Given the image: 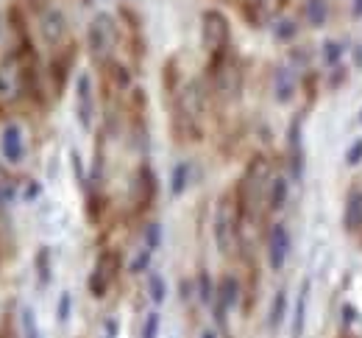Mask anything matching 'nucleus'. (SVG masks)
I'll use <instances>...</instances> for the list:
<instances>
[{
	"label": "nucleus",
	"mask_w": 362,
	"mask_h": 338,
	"mask_svg": "<svg viewBox=\"0 0 362 338\" xmlns=\"http://www.w3.org/2000/svg\"><path fill=\"white\" fill-rule=\"evenodd\" d=\"M343 43H337V40H326L323 45H320V59H323V64L332 70V67H337L340 64V59H343Z\"/></svg>",
	"instance_id": "nucleus-22"
},
{
	"label": "nucleus",
	"mask_w": 362,
	"mask_h": 338,
	"mask_svg": "<svg viewBox=\"0 0 362 338\" xmlns=\"http://www.w3.org/2000/svg\"><path fill=\"white\" fill-rule=\"evenodd\" d=\"M17 198V182L8 176V171L0 165V204H11Z\"/></svg>",
	"instance_id": "nucleus-26"
},
{
	"label": "nucleus",
	"mask_w": 362,
	"mask_h": 338,
	"mask_svg": "<svg viewBox=\"0 0 362 338\" xmlns=\"http://www.w3.org/2000/svg\"><path fill=\"white\" fill-rule=\"evenodd\" d=\"M298 93V79H296V73H293V67H276V73H273V98H276V103H290L293 98Z\"/></svg>",
	"instance_id": "nucleus-12"
},
{
	"label": "nucleus",
	"mask_w": 362,
	"mask_h": 338,
	"mask_svg": "<svg viewBox=\"0 0 362 338\" xmlns=\"http://www.w3.org/2000/svg\"><path fill=\"white\" fill-rule=\"evenodd\" d=\"M76 45H62V48H56L53 53V62H50V79H53V90H56V96H62V90H64V84H67V79H70V67H73V62H76Z\"/></svg>",
	"instance_id": "nucleus-9"
},
{
	"label": "nucleus",
	"mask_w": 362,
	"mask_h": 338,
	"mask_svg": "<svg viewBox=\"0 0 362 338\" xmlns=\"http://www.w3.org/2000/svg\"><path fill=\"white\" fill-rule=\"evenodd\" d=\"M201 338H218V333L215 330H206V333H201Z\"/></svg>",
	"instance_id": "nucleus-39"
},
{
	"label": "nucleus",
	"mask_w": 362,
	"mask_h": 338,
	"mask_svg": "<svg viewBox=\"0 0 362 338\" xmlns=\"http://www.w3.org/2000/svg\"><path fill=\"white\" fill-rule=\"evenodd\" d=\"M70 313H73V293L64 291V293L59 296V305H56V319H59L62 325H67V322H70Z\"/></svg>",
	"instance_id": "nucleus-28"
},
{
	"label": "nucleus",
	"mask_w": 362,
	"mask_h": 338,
	"mask_svg": "<svg viewBox=\"0 0 362 338\" xmlns=\"http://www.w3.org/2000/svg\"><path fill=\"white\" fill-rule=\"evenodd\" d=\"M290 185H293V179H287V176L271 179V185H268V210L271 213H279L290 201Z\"/></svg>",
	"instance_id": "nucleus-15"
},
{
	"label": "nucleus",
	"mask_w": 362,
	"mask_h": 338,
	"mask_svg": "<svg viewBox=\"0 0 362 338\" xmlns=\"http://www.w3.org/2000/svg\"><path fill=\"white\" fill-rule=\"evenodd\" d=\"M346 79H349V70H346L343 64H337V67H332V70H329V81H326V87H329V90H337Z\"/></svg>",
	"instance_id": "nucleus-33"
},
{
	"label": "nucleus",
	"mask_w": 362,
	"mask_h": 338,
	"mask_svg": "<svg viewBox=\"0 0 362 338\" xmlns=\"http://www.w3.org/2000/svg\"><path fill=\"white\" fill-rule=\"evenodd\" d=\"M290 249H293L290 230L284 224H273L271 232H268V266H271V271L284 269V263L290 257Z\"/></svg>",
	"instance_id": "nucleus-7"
},
{
	"label": "nucleus",
	"mask_w": 362,
	"mask_h": 338,
	"mask_svg": "<svg viewBox=\"0 0 362 338\" xmlns=\"http://www.w3.org/2000/svg\"><path fill=\"white\" fill-rule=\"evenodd\" d=\"M354 62L357 67H362V45H354Z\"/></svg>",
	"instance_id": "nucleus-38"
},
{
	"label": "nucleus",
	"mask_w": 362,
	"mask_h": 338,
	"mask_svg": "<svg viewBox=\"0 0 362 338\" xmlns=\"http://www.w3.org/2000/svg\"><path fill=\"white\" fill-rule=\"evenodd\" d=\"M117 37H120L117 20L109 11H98L90 20V26H87V48H90L92 59L106 64L112 59L115 45H117Z\"/></svg>",
	"instance_id": "nucleus-1"
},
{
	"label": "nucleus",
	"mask_w": 362,
	"mask_h": 338,
	"mask_svg": "<svg viewBox=\"0 0 362 338\" xmlns=\"http://www.w3.org/2000/svg\"><path fill=\"white\" fill-rule=\"evenodd\" d=\"M290 64H296L298 70H307L310 64H313V50L307 48H301V45H296V48H290Z\"/></svg>",
	"instance_id": "nucleus-27"
},
{
	"label": "nucleus",
	"mask_w": 362,
	"mask_h": 338,
	"mask_svg": "<svg viewBox=\"0 0 362 338\" xmlns=\"http://www.w3.org/2000/svg\"><path fill=\"white\" fill-rule=\"evenodd\" d=\"M159 243H162V227H159V224H148V227H145V246H148L151 252H156Z\"/></svg>",
	"instance_id": "nucleus-31"
},
{
	"label": "nucleus",
	"mask_w": 362,
	"mask_h": 338,
	"mask_svg": "<svg viewBox=\"0 0 362 338\" xmlns=\"http://www.w3.org/2000/svg\"><path fill=\"white\" fill-rule=\"evenodd\" d=\"M0 154L8 165H17L23 162L25 157V140H23V129L17 123H6L3 135H0Z\"/></svg>",
	"instance_id": "nucleus-10"
},
{
	"label": "nucleus",
	"mask_w": 362,
	"mask_h": 338,
	"mask_svg": "<svg viewBox=\"0 0 362 338\" xmlns=\"http://www.w3.org/2000/svg\"><path fill=\"white\" fill-rule=\"evenodd\" d=\"M362 162V137H357L354 143L346 148V165L349 168H357Z\"/></svg>",
	"instance_id": "nucleus-32"
},
{
	"label": "nucleus",
	"mask_w": 362,
	"mask_h": 338,
	"mask_svg": "<svg viewBox=\"0 0 362 338\" xmlns=\"http://www.w3.org/2000/svg\"><path fill=\"white\" fill-rule=\"evenodd\" d=\"M240 207H237V198L234 193L221 196L218 201V210H215V227H212V235L215 243L221 249V254H231L234 246H237V232H240Z\"/></svg>",
	"instance_id": "nucleus-2"
},
{
	"label": "nucleus",
	"mask_w": 362,
	"mask_h": 338,
	"mask_svg": "<svg viewBox=\"0 0 362 338\" xmlns=\"http://www.w3.org/2000/svg\"><path fill=\"white\" fill-rule=\"evenodd\" d=\"M117 271H120V254L117 252H112V249H103L100 254H98V260H95V269H92L90 274V293L92 296H106V291L109 286L115 283V277H117Z\"/></svg>",
	"instance_id": "nucleus-4"
},
{
	"label": "nucleus",
	"mask_w": 362,
	"mask_h": 338,
	"mask_svg": "<svg viewBox=\"0 0 362 338\" xmlns=\"http://www.w3.org/2000/svg\"><path fill=\"white\" fill-rule=\"evenodd\" d=\"M40 193H42V185L40 182H25V188H23V198L25 201H34V198H40Z\"/></svg>",
	"instance_id": "nucleus-35"
},
{
	"label": "nucleus",
	"mask_w": 362,
	"mask_h": 338,
	"mask_svg": "<svg viewBox=\"0 0 362 338\" xmlns=\"http://www.w3.org/2000/svg\"><path fill=\"white\" fill-rule=\"evenodd\" d=\"M284 316H287V291L279 288L276 291V296H273V302H271L268 325H271L273 330H279V327H281V322H284Z\"/></svg>",
	"instance_id": "nucleus-21"
},
{
	"label": "nucleus",
	"mask_w": 362,
	"mask_h": 338,
	"mask_svg": "<svg viewBox=\"0 0 362 338\" xmlns=\"http://www.w3.org/2000/svg\"><path fill=\"white\" fill-rule=\"evenodd\" d=\"M40 34H42V43L53 50L62 48V45L67 43L70 28H67V17H64L62 9L45 6V9L40 11Z\"/></svg>",
	"instance_id": "nucleus-5"
},
{
	"label": "nucleus",
	"mask_w": 362,
	"mask_h": 338,
	"mask_svg": "<svg viewBox=\"0 0 362 338\" xmlns=\"http://www.w3.org/2000/svg\"><path fill=\"white\" fill-rule=\"evenodd\" d=\"M70 162H73V174H76V179H78V185L81 188H87V171H84V165H81V157H78V151H70Z\"/></svg>",
	"instance_id": "nucleus-34"
},
{
	"label": "nucleus",
	"mask_w": 362,
	"mask_h": 338,
	"mask_svg": "<svg viewBox=\"0 0 362 338\" xmlns=\"http://www.w3.org/2000/svg\"><path fill=\"white\" fill-rule=\"evenodd\" d=\"M329 0H304L301 3V20L310 28H323L329 23Z\"/></svg>",
	"instance_id": "nucleus-13"
},
{
	"label": "nucleus",
	"mask_w": 362,
	"mask_h": 338,
	"mask_svg": "<svg viewBox=\"0 0 362 338\" xmlns=\"http://www.w3.org/2000/svg\"><path fill=\"white\" fill-rule=\"evenodd\" d=\"M159 325H162L159 313L151 310V313L145 316V322H142V338H159Z\"/></svg>",
	"instance_id": "nucleus-30"
},
{
	"label": "nucleus",
	"mask_w": 362,
	"mask_h": 338,
	"mask_svg": "<svg viewBox=\"0 0 362 338\" xmlns=\"http://www.w3.org/2000/svg\"><path fill=\"white\" fill-rule=\"evenodd\" d=\"M195 286H198V299H201L204 305H215V296H218V286L212 283L209 271H198V280H195Z\"/></svg>",
	"instance_id": "nucleus-24"
},
{
	"label": "nucleus",
	"mask_w": 362,
	"mask_h": 338,
	"mask_svg": "<svg viewBox=\"0 0 362 338\" xmlns=\"http://www.w3.org/2000/svg\"><path fill=\"white\" fill-rule=\"evenodd\" d=\"M201 43L209 56L226 53L231 45V23L221 9H204L201 14Z\"/></svg>",
	"instance_id": "nucleus-3"
},
{
	"label": "nucleus",
	"mask_w": 362,
	"mask_h": 338,
	"mask_svg": "<svg viewBox=\"0 0 362 338\" xmlns=\"http://www.w3.org/2000/svg\"><path fill=\"white\" fill-rule=\"evenodd\" d=\"M23 338H40V327H37V316L31 308H23Z\"/></svg>",
	"instance_id": "nucleus-29"
},
{
	"label": "nucleus",
	"mask_w": 362,
	"mask_h": 338,
	"mask_svg": "<svg viewBox=\"0 0 362 338\" xmlns=\"http://www.w3.org/2000/svg\"><path fill=\"white\" fill-rule=\"evenodd\" d=\"M360 123H362V109H360Z\"/></svg>",
	"instance_id": "nucleus-41"
},
{
	"label": "nucleus",
	"mask_w": 362,
	"mask_h": 338,
	"mask_svg": "<svg viewBox=\"0 0 362 338\" xmlns=\"http://www.w3.org/2000/svg\"><path fill=\"white\" fill-rule=\"evenodd\" d=\"M106 73L112 76V81H115V87H117L120 93L132 90V70H129L126 64H120V62L109 59V62H106Z\"/></svg>",
	"instance_id": "nucleus-20"
},
{
	"label": "nucleus",
	"mask_w": 362,
	"mask_h": 338,
	"mask_svg": "<svg viewBox=\"0 0 362 338\" xmlns=\"http://www.w3.org/2000/svg\"><path fill=\"white\" fill-rule=\"evenodd\" d=\"M0 31H3V14H0Z\"/></svg>",
	"instance_id": "nucleus-40"
},
{
	"label": "nucleus",
	"mask_w": 362,
	"mask_h": 338,
	"mask_svg": "<svg viewBox=\"0 0 362 338\" xmlns=\"http://www.w3.org/2000/svg\"><path fill=\"white\" fill-rule=\"evenodd\" d=\"M148 293H151V302L153 305H162L168 299V283L159 271H148Z\"/></svg>",
	"instance_id": "nucleus-23"
},
{
	"label": "nucleus",
	"mask_w": 362,
	"mask_h": 338,
	"mask_svg": "<svg viewBox=\"0 0 362 338\" xmlns=\"http://www.w3.org/2000/svg\"><path fill=\"white\" fill-rule=\"evenodd\" d=\"M34 271H37V283L40 288H47L53 283V254L50 246H40L34 254Z\"/></svg>",
	"instance_id": "nucleus-16"
},
{
	"label": "nucleus",
	"mask_w": 362,
	"mask_h": 338,
	"mask_svg": "<svg viewBox=\"0 0 362 338\" xmlns=\"http://www.w3.org/2000/svg\"><path fill=\"white\" fill-rule=\"evenodd\" d=\"M307 293H310V283H304L296 299V313H293V338H301L304 333V322H307Z\"/></svg>",
	"instance_id": "nucleus-19"
},
{
	"label": "nucleus",
	"mask_w": 362,
	"mask_h": 338,
	"mask_svg": "<svg viewBox=\"0 0 362 338\" xmlns=\"http://www.w3.org/2000/svg\"><path fill=\"white\" fill-rule=\"evenodd\" d=\"M287 159H290V179H304V137H301V118H293L287 126Z\"/></svg>",
	"instance_id": "nucleus-8"
},
{
	"label": "nucleus",
	"mask_w": 362,
	"mask_h": 338,
	"mask_svg": "<svg viewBox=\"0 0 362 338\" xmlns=\"http://www.w3.org/2000/svg\"><path fill=\"white\" fill-rule=\"evenodd\" d=\"M237 302H240V283H237V277H221V283H218V296H215V319L223 325V319H226V313L231 308H237Z\"/></svg>",
	"instance_id": "nucleus-11"
},
{
	"label": "nucleus",
	"mask_w": 362,
	"mask_h": 338,
	"mask_svg": "<svg viewBox=\"0 0 362 338\" xmlns=\"http://www.w3.org/2000/svg\"><path fill=\"white\" fill-rule=\"evenodd\" d=\"M115 336H117V322L109 319V322H106V338H115Z\"/></svg>",
	"instance_id": "nucleus-37"
},
{
	"label": "nucleus",
	"mask_w": 362,
	"mask_h": 338,
	"mask_svg": "<svg viewBox=\"0 0 362 338\" xmlns=\"http://www.w3.org/2000/svg\"><path fill=\"white\" fill-rule=\"evenodd\" d=\"M343 230L360 232L362 230V191H351L343 207Z\"/></svg>",
	"instance_id": "nucleus-14"
},
{
	"label": "nucleus",
	"mask_w": 362,
	"mask_h": 338,
	"mask_svg": "<svg viewBox=\"0 0 362 338\" xmlns=\"http://www.w3.org/2000/svg\"><path fill=\"white\" fill-rule=\"evenodd\" d=\"M76 115H78L81 129L92 132V123H95V84H92V76L87 70L78 73V79H76Z\"/></svg>",
	"instance_id": "nucleus-6"
},
{
	"label": "nucleus",
	"mask_w": 362,
	"mask_h": 338,
	"mask_svg": "<svg viewBox=\"0 0 362 338\" xmlns=\"http://www.w3.org/2000/svg\"><path fill=\"white\" fill-rule=\"evenodd\" d=\"M298 31H301V26H298L296 20H290V17H281V20L273 23V40H276V43L290 45V43H296Z\"/></svg>",
	"instance_id": "nucleus-18"
},
{
	"label": "nucleus",
	"mask_w": 362,
	"mask_h": 338,
	"mask_svg": "<svg viewBox=\"0 0 362 338\" xmlns=\"http://www.w3.org/2000/svg\"><path fill=\"white\" fill-rule=\"evenodd\" d=\"M349 11H351L354 20H362V0H351L349 3Z\"/></svg>",
	"instance_id": "nucleus-36"
},
{
	"label": "nucleus",
	"mask_w": 362,
	"mask_h": 338,
	"mask_svg": "<svg viewBox=\"0 0 362 338\" xmlns=\"http://www.w3.org/2000/svg\"><path fill=\"white\" fill-rule=\"evenodd\" d=\"M151 260H153V252L145 246V249H139L134 254V260L129 263V274H148L151 271Z\"/></svg>",
	"instance_id": "nucleus-25"
},
{
	"label": "nucleus",
	"mask_w": 362,
	"mask_h": 338,
	"mask_svg": "<svg viewBox=\"0 0 362 338\" xmlns=\"http://www.w3.org/2000/svg\"><path fill=\"white\" fill-rule=\"evenodd\" d=\"M189 179H192V165H189V162H179V165L170 171V196L179 198V196L187 193Z\"/></svg>",
	"instance_id": "nucleus-17"
}]
</instances>
